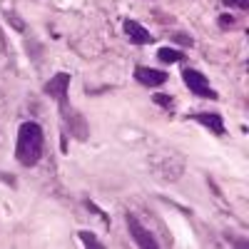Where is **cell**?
I'll use <instances>...</instances> for the list:
<instances>
[{
	"mask_svg": "<svg viewBox=\"0 0 249 249\" xmlns=\"http://www.w3.org/2000/svg\"><path fill=\"white\" fill-rule=\"evenodd\" d=\"M43 127L37 122H23L18 130V147H15V157L23 167H35L43 157Z\"/></svg>",
	"mask_w": 249,
	"mask_h": 249,
	"instance_id": "cell-1",
	"label": "cell"
},
{
	"mask_svg": "<svg viewBox=\"0 0 249 249\" xmlns=\"http://www.w3.org/2000/svg\"><path fill=\"white\" fill-rule=\"evenodd\" d=\"M182 77H184V85L190 88V92H195L197 97H210V100H217V97H219L210 85H207V80H204L202 72H197V70H192V68H187V70L182 72Z\"/></svg>",
	"mask_w": 249,
	"mask_h": 249,
	"instance_id": "cell-2",
	"label": "cell"
},
{
	"mask_svg": "<svg viewBox=\"0 0 249 249\" xmlns=\"http://www.w3.org/2000/svg\"><path fill=\"white\" fill-rule=\"evenodd\" d=\"M68 85H70V75L68 72H57L48 85H45V92L53 95L57 102H60V107L65 110V95H68Z\"/></svg>",
	"mask_w": 249,
	"mask_h": 249,
	"instance_id": "cell-3",
	"label": "cell"
},
{
	"mask_svg": "<svg viewBox=\"0 0 249 249\" xmlns=\"http://www.w3.org/2000/svg\"><path fill=\"white\" fill-rule=\"evenodd\" d=\"M127 227H130V234L135 237V242H137L142 249H155V247H157V239L137 222L135 214H127Z\"/></svg>",
	"mask_w": 249,
	"mask_h": 249,
	"instance_id": "cell-4",
	"label": "cell"
},
{
	"mask_svg": "<svg viewBox=\"0 0 249 249\" xmlns=\"http://www.w3.org/2000/svg\"><path fill=\"white\" fill-rule=\"evenodd\" d=\"M135 77L142 82V85H147V88H160V85L167 82V72L152 70V68H137L135 70Z\"/></svg>",
	"mask_w": 249,
	"mask_h": 249,
	"instance_id": "cell-5",
	"label": "cell"
},
{
	"mask_svg": "<svg viewBox=\"0 0 249 249\" xmlns=\"http://www.w3.org/2000/svg\"><path fill=\"white\" fill-rule=\"evenodd\" d=\"M124 33H127V37L132 40L135 45H147V43H152L150 30H144L137 20H124Z\"/></svg>",
	"mask_w": 249,
	"mask_h": 249,
	"instance_id": "cell-6",
	"label": "cell"
},
{
	"mask_svg": "<svg viewBox=\"0 0 249 249\" xmlns=\"http://www.w3.org/2000/svg\"><path fill=\"white\" fill-rule=\"evenodd\" d=\"M197 122H202L204 127H210L214 135H224V122H222V115H217V112H197V115H192Z\"/></svg>",
	"mask_w": 249,
	"mask_h": 249,
	"instance_id": "cell-7",
	"label": "cell"
},
{
	"mask_svg": "<svg viewBox=\"0 0 249 249\" xmlns=\"http://www.w3.org/2000/svg\"><path fill=\"white\" fill-rule=\"evenodd\" d=\"M157 57L162 60V62H179L182 60V53L179 50H175V48H160V53H157Z\"/></svg>",
	"mask_w": 249,
	"mask_h": 249,
	"instance_id": "cell-8",
	"label": "cell"
},
{
	"mask_svg": "<svg viewBox=\"0 0 249 249\" xmlns=\"http://www.w3.org/2000/svg\"><path fill=\"white\" fill-rule=\"evenodd\" d=\"M80 239H82V244H85V247H95V249L102 247V242H97L90 232H80Z\"/></svg>",
	"mask_w": 249,
	"mask_h": 249,
	"instance_id": "cell-9",
	"label": "cell"
},
{
	"mask_svg": "<svg viewBox=\"0 0 249 249\" xmlns=\"http://www.w3.org/2000/svg\"><path fill=\"white\" fill-rule=\"evenodd\" d=\"M155 102H157V105H162V107H170L172 105V100L164 97V95H155Z\"/></svg>",
	"mask_w": 249,
	"mask_h": 249,
	"instance_id": "cell-10",
	"label": "cell"
}]
</instances>
